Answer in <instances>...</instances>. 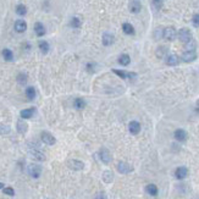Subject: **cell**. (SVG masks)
<instances>
[{"label":"cell","instance_id":"1","mask_svg":"<svg viewBox=\"0 0 199 199\" xmlns=\"http://www.w3.org/2000/svg\"><path fill=\"white\" fill-rule=\"evenodd\" d=\"M27 171H28V175H30L31 177L38 178V177L40 176V173H42V167H40L39 165H37V164H31V165L28 166Z\"/></svg>","mask_w":199,"mask_h":199},{"label":"cell","instance_id":"2","mask_svg":"<svg viewBox=\"0 0 199 199\" xmlns=\"http://www.w3.org/2000/svg\"><path fill=\"white\" fill-rule=\"evenodd\" d=\"M178 39L182 42V43H188L189 40H192V34H190V31L187 30V28H182L180 32H178Z\"/></svg>","mask_w":199,"mask_h":199},{"label":"cell","instance_id":"3","mask_svg":"<svg viewBox=\"0 0 199 199\" xmlns=\"http://www.w3.org/2000/svg\"><path fill=\"white\" fill-rule=\"evenodd\" d=\"M30 154H31V156H32L33 159H36V160H38V161H44V160H45V155H44V153L39 149V147H38V148H30Z\"/></svg>","mask_w":199,"mask_h":199},{"label":"cell","instance_id":"4","mask_svg":"<svg viewBox=\"0 0 199 199\" xmlns=\"http://www.w3.org/2000/svg\"><path fill=\"white\" fill-rule=\"evenodd\" d=\"M99 158H100V160L104 162V164H110L113 156H111V153L106 149V148H102L100 150H99Z\"/></svg>","mask_w":199,"mask_h":199},{"label":"cell","instance_id":"5","mask_svg":"<svg viewBox=\"0 0 199 199\" xmlns=\"http://www.w3.org/2000/svg\"><path fill=\"white\" fill-rule=\"evenodd\" d=\"M67 166L71 169V170H75V171H79V170H83L84 169V164L81 161V160H76V159H71L67 161Z\"/></svg>","mask_w":199,"mask_h":199},{"label":"cell","instance_id":"6","mask_svg":"<svg viewBox=\"0 0 199 199\" xmlns=\"http://www.w3.org/2000/svg\"><path fill=\"white\" fill-rule=\"evenodd\" d=\"M162 36H164V38L166 39V40H173L175 38H176V36H177V32H176V30L173 28V27H166L165 30H164V32H162Z\"/></svg>","mask_w":199,"mask_h":199},{"label":"cell","instance_id":"7","mask_svg":"<svg viewBox=\"0 0 199 199\" xmlns=\"http://www.w3.org/2000/svg\"><path fill=\"white\" fill-rule=\"evenodd\" d=\"M113 72H114L115 75H117L120 78H124V79H126V78H131V79H134V78L137 77V73H134V72H126V71H122V70H117V68L113 70Z\"/></svg>","mask_w":199,"mask_h":199},{"label":"cell","instance_id":"8","mask_svg":"<svg viewBox=\"0 0 199 199\" xmlns=\"http://www.w3.org/2000/svg\"><path fill=\"white\" fill-rule=\"evenodd\" d=\"M117 171L120 172V173H130V172H132L133 171V167L128 164V162H125V161H120L119 164H117Z\"/></svg>","mask_w":199,"mask_h":199},{"label":"cell","instance_id":"9","mask_svg":"<svg viewBox=\"0 0 199 199\" xmlns=\"http://www.w3.org/2000/svg\"><path fill=\"white\" fill-rule=\"evenodd\" d=\"M197 59V53L195 50H186L182 54V61L184 62H192Z\"/></svg>","mask_w":199,"mask_h":199},{"label":"cell","instance_id":"10","mask_svg":"<svg viewBox=\"0 0 199 199\" xmlns=\"http://www.w3.org/2000/svg\"><path fill=\"white\" fill-rule=\"evenodd\" d=\"M40 138H42L43 143H45V144H48V145H53V144H55V142H56L55 137H54L53 134H50L49 132H42Z\"/></svg>","mask_w":199,"mask_h":199},{"label":"cell","instance_id":"11","mask_svg":"<svg viewBox=\"0 0 199 199\" xmlns=\"http://www.w3.org/2000/svg\"><path fill=\"white\" fill-rule=\"evenodd\" d=\"M187 175H188V170L184 166H180L175 171V176H176L177 180H183V178L187 177Z\"/></svg>","mask_w":199,"mask_h":199},{"label":"cell","instance_id":"12","mask_svg":"<svg viewBox=\"0 0 199 199\" xmlns=\"http://www.w3.org/2000/svg\"><path fill=\"white\" fill-rule=\"evenodd\" d=\"M128 130L132 134H138L141 132V124L138 121H131L128 125Z\"/></svg>","mask_w":199,"mask_h":199},{"label":"cell","instance_id":"13","mask_svg":"<svg viewBox=\"0 0 199 199\" xmlns=\"http://www.w3.org/2000/svg\"><path fill=\"white\" fill-rule=\"evenodd\" d=\"M27 30V23L23 20H17L15 22V31L19 33H23Z\"/></svg>","mask_w":199,"mask_h":199},{"label":"cell","instance_id":"14","mask_svg":"<svg viewBox=\"0 0 199 199\" xmlns=\"http://www.w3.org/2000/svg\"><path fill=\"white\" fill-rule=\"evenodd\" d=\"M141 9H142V5H141V3L138 2V0H133V2H131V4H130V11L132 14H138L141 11Z\"/></svg>","mask_w":199,"mask_h":199},{"label":"cell","instance_id":"15","mask_svg":"<svg viewBox=\"0 0 199 199\" xmlns=\"http://www.w3.org/2000/svg\"><path fill=\"white\" fill-rule=\"evenodd\" d=\"M173 136L178 142H184L187 139V132L184 130H176Z\"/></svg>","mask_w":199,"mask_h":199},{"label":"cell","instance_id":"16","mask_svg":"<svg viewBox=\"0 0 199 199\" xmlns=\"http://www.w3.org/2000/svg\"><path fill=\"white\" fill-rule=\"evenodd\" d=\"M113 43H114V36H113L111 33H109V32L104 33V36H103V44H104L105 47H109V45H111Z\"/></svg>","mask_w":199,"mask_h":199},{"label":"cell","instance_id":"17","mask_svg":"<svg viewBox=\"0 0 199 199\" xmlns=\"http://www.w3.org/2000/svg\"><path fill=\"white\" fill-rule=\"evenodd\" d=\"M178 62H180V58L177 55H175V54L169 55L167 59H166V64L170 65V66H176V65H178Z\"/></svg>","mask_w":199,"mask_h":199},{"label":"cell","instance_id":"18","mask_svg":"<svg viewBox=\"0 0 199 199\" xmlns=\"http://www.w3.org/2000/svg\"><path fill=\"white\" fill-rule=\"evenodd\" d=\"M34 32H36V34H37L38 37L44 36V34H45V27L43 26V23L37 22V23L34 25Z\"/></svg>","mask_w":199,"mask_h":199},{"label":"cell","instance_id":"19","mask_svg":"<svg viewBox=\"0 0 199 199\" xmlns=\"http://www.w3.org/2000/svg\"><path fill=\"white\" fill-rule=\"evenodd\" d=\"M17 131H19V133H21V134H25V133L28 131V125H27L25 121L19 120V121H17Z\"/></svg>","mask_w":199,"mask_h":199},{"label":"cell","instance_id":"20","mask_svg":"<svg viewBox=\"0 0 199 199\" xmlns=\"http://www.w3.org/2000/svg\"><path fill=\"white\" fill-rule=\"evenodd\" d=\"M36 113L34 108H30V109H25L21 111V117L22 119H31L33 116V114Z\"/></svg>","mask_w":199,"mask_h":199},{"label":"cell","instance_id":"21","mask_svg":"<svg viewBox=\"0 0 199 199\" xmlns=\"http://www.w3.org/2000/svg\"><path fill=\"white\" fill-rule=\"evenodd\" d=\"M145 190H147L148 194H150V195H153V197L158 195V187H156L155 184H153V183L148 184V186L145 187Z\"/></svg>","mask_w":199,"mask_h":199},{"label":"cell","instance_id":"22","mask_svg":"<svg viewBox=\"0 0 199 199\" xmlns=\"http://www.w3.org/2000/svg\"><path fill=\"white\" fill-rule=\"evenodd\" d=\"M130 62H131V58L127 54H122L119 58V64L122 66H127V65H130Z\"/></svg>","mask_w":199,"mask_h":199},{"label":"cell","instance_id":"23","mask_svg":"<svg viewBox=\"0 0 199 199\" xmlns=\"http://www.w3.org/2000/svg\"><path fill=\"white\" fill-rule=\"evenodd\" d=\"M122 31H124L126 34H128V36L134 34V28H133V26H132L131 23H124V25H122Z\"/></svg>","mask_w":199,"mask_h":199},{"label":"cell","instance_id":"24","mask_svg":"<svg viewBox=\"0 0 199 199\" xmlns=\"http://www.w3.org/2000/svg\"><path fill=\"white\" fill-rule=\"evenodd\" d=\"M26 96L28 100H33V99L36 98V89L33 87H28L26 89Z\"/></svg>","mask_w":199,"mask_h":199},{"label":"cell","instance_id":"25","mask_svg":"<svg viewBox=\"0 0 199 199\" xmlns=\"http://www.w3.org/2000/svg\"><path fill=\"white\" fill-rule=\"evenodd\" d=\"M113 180H114L113 172L111 171H104V173H103V181L106 182V183H111Z\"/></svg>","mask_w":199,"mask_h":199},{"label":"cell","instance_id":"26","mask_svg":"<svg viewBox=\"0 0 199 199\" xmlns=\"http://www.w3.org/2000/svg\"><path fill=\"white\" fill-rule=\"evenodd\" d=\"M73 104H75V108L78 109V110H81V109H83L86 106V102H84V99H82V98L75 99V103Z\"/></svg>","mask_w":199,"mask_h":199},{"label":"cell","instance_id":"27","mask_svg":"<svg viewBox=\"0 0 199 199\" xmlns=\"http://www.w3.org/2000/svg\"><path fill=\"white\" fill-rule=\"evenodd\" d=\"M3 56H4V59L6 61H11L14 59V54H12V51L10 49H4L3 50Z\"/></svg>","mask_w":199,"mask_h":199},{"label":"cell","instance_id":"28","mask_svg":"<svg viewBox=\"0 0 199 199\" xmlns=\"http://www.w3.org/2000/svg\"><path fill=\"white\" fill-rule=\"evenodd\" d=\"M39 49H40V51L43 53V54H47L48 51H49V44H48V42H39Z\"/></svg>","mask_w":199,"mask_h":199},{"label":"cell","instance_id":"29","mask_svg":"<svg viewBox=\"0 0 199 199\" xmlns=\"http://www.w3.org/2000/svg\"><path fill=\"white\" fill-rule=\"evenodd\" d=\"M16 12H17V15H20V16H25V15L27 14V8H26L25 5H17Z\"/></svg>","mask_w":199,"mask_h":199},{"label":"cell","instance_id":"30","mask_svg":"<svg viewBox=\"0 0 199 199\" xmlns=\"http://www.w3.org/2000/svg\"><path fill=\"white\" fill-rule=\"evenodd\" d=\"M152 6L155 10H160L162 6V0H152Z\"/></svg>","mask_w":199,"mask_h":199},{"label":"cell","instance_id":"31","mask_svg":"<svg viewBox=\"0 0 199 199\" xmlns=\"http://www.w3.org/2000/svg\"><path fill=\"white\" fill-rule=\"evenodd\" d=\"M70 25H71V27L78 28V27H81V20H79L78 17H72V20H71Z\"/></svg>","mask_w":199,"mask_h":199},{"label":"cell","instance_id":"32","mask_svg":"<svg viewBox=\"0 0 199 199\" xmlns=\"http://www.w3.org/2000/svg\"><path fill=\"white\" fill-rule=\"evenodd\" d=\"M27 75L26 73H20L19 76H17V82L20 83V84H26V82H27Z\"/></svg>","mask_w":199,"mask_h":199},{"label":"cell","instance_id":"33","mask_svg":"<svg viewBox=\"0 0 199 199\" xmlns=\"http://www.w3.org/2000/svg\"><path fill=\"white\" fill-rule=\"evenodd\" d=\"M10 131H11V128L9 126L0 125V134H8V133H10Z\"/></svg>","mask_w":199,"mask_h":199},{"label":"cell","instance_id":"34","mask_svg":"<svg viewBox=\"0 0 199 199\" xmlns=\"http://www.w3.org/2000/svg\"><path fill=\"white\" fill-rule=\"evenodd\" d=\"M3 192L6 194V195H15V190H14V188H11V187H4L3 188Z\"/></svg>","mask_w":199,"mask_h":199},{"label":"cell","instance_id":"35","mask_svg":"<svg viewBox=\"0 0 199 199\" xmlns=\"http://www.w3.org/2000/svg\"><path fill=\"white\" fill-rule=\"evenodd\" d=\"M186 49L187 50H195V42L189 40L188 43H186Z\"/></svg>","mask_w":199,"mask_h":199},{"label":"cell","instance_id":"36","mask_svg":"<svg viewBox=\"0 0 199 199\" xmlns=\"http://www.w3.org/2000/svg\"><path fill=\"white\" fill-rule=\"evenodd\" d=\"M192 22H193V25H194L195 27H199V14H195V15L193 16Z\"/></svg>","mask_w":199,"mask_h":199},{"label":"cell","instance_id":"37","mask_svg":"<svg viewBox=\"0 0 199 199\" xmlns=\"http://www.w3.org/2000/svg\"><path fill=\"white\" fill-rule=\"evenodd\" d=\"M95 199H108V198H106V194H105L104 192H100V193H98V194H96Z\"/></svg>","mask_w":199,"mask_h":199},{"label":"cell","instance_id":"38","mask_svg":"<svg viewBox=\"0 0 199 199\" xmlns=\"http://www.w3.org/2000/svg\"><path fill=\"white\" fill-rule=\"evenodd\" d=\"M94 70H95L94 64H88V65H87V71H88V72H94Z\"/></svg>","mask_w":199,"mask_h":199},{"label":"cell","instance_id":"39","mask_svg":"<svg viewBox=\"0 0 199 199\" xmlns=\"http://www.w3.org/2000/svg\"><path fill=\"white\" fill-rule=\"evenodd\" d=\"M3 188H4V184H3L2 182H0V189H3Z\"/></svg>","mask_w":199,"mask_h":199}]
</instances>
